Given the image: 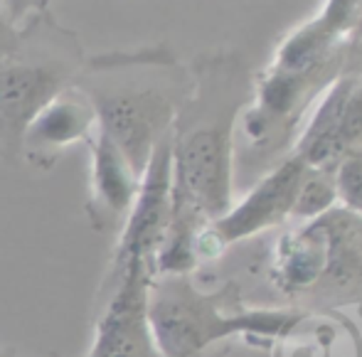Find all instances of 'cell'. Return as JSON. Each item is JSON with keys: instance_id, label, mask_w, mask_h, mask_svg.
<instances>
[{"instance_id": "1", "label": "cell", "mask_w": 362, "mask_h": 357, "mask_svg": "<svg viewBox=\"0 0 362 357\" xmlns=\"http://www.w3.org/2000/svg\"><path fill=\"white\" fill-rule=\"evenodd\" d=\"M190 74L170 129V207L215 222L234 202L237 119L252 91L234 54L197 57Z\"/></svg>"}, {"instance_id": "2", "label": "cell", "mask_w": 362, "mask_h": 357, "mask_svg": "<svg viewBox=\"0 0 362 357\" xmlns=\"http://www.w3.org/2000/svg\"><path fill=\"white\" fill-rule=\"evenodd\" d=\"M89 99L96 129L144 175L156 146L170 134L192 86L190 67L170 45L91 54L74 84Z\"/></svg>"}, {"instance_id": "3", "label": "cell", "mask_w": 362, "mask_h": 357, "mask_svg": "<svg viewBox=\"0 0 362 357\" xmlns=\"http://www.w3.org/2000/svg\"><path fill=\"white\" fill-rule=\"evenodd\" d=\"M227 291H205L192 276H153L148 325L160 357H202L229 338L269 348L298 315V308H244Z\"/></svg>"}, {"instance_id": "4", "label": "cell", "mask_w": 362, "mask_h": 357, "mask_svg": "<svg viewBox=\"0 0 362 357\" xmlns=\"http://www.w3.org/2000/svg\"><path fill=\"white\" fill-rule=\"evenodd\" d=\"M84 62L81 37L49 8L20 25L18 42L0 59V158L5 163H23L25 129L74 84Z\"/></svg>"}, {"instance_id": "5", "label": "cell", "mask_w": 362, "mask_h": 357, "mask_svg": "<svg viewBox=\"0 0 362 357\" xmlns=\"http://www.w3.org/2000/svg\"><path fill=\"white\" fill-rule=\"evenodd\" d=\"M269 279L286 295H320L362 281V217L333 207L276 239Z\"/></svg>"}, {"instance_id": "6", "label": "cell", "mask_w": 362, "mask_h": 357, "mask_svg": "<svg viewBox=\"0 0 362 357\" xmlns=\"http://www.w3.org/2000/svg\"><path fill=\"white\" fill-rule=\"evenodd\" d=\"M153 269L129 264L106 271L99 288L101 310L86 357H160L148 325V288Z\"/></svg>"}, {"instance_id": "7", "label": "cell", "mask_w": 362, "mask_h": 357, "mask_svg": "<svg viewBox=\"0 0 362 357\" xmlns=\"http://www.w3.org/2000/svg\"><path fill=\"white\" fill-rule=\"evenodd\" d=\"M303 172L305 163L288 153L267 175L259 177L247 195L234 200L222 217L210 222L202 237V262L219 257L234 244H242L288 222Z\"/></svg>"}, {"instance_id": "8", "label": "cell", "mask_w": 362, "mask_h": 357, "mask_svg": "<svg viewBox=\"0 0 362 357\" xmlns=\"http://www.w3.org/2000/svg\"><path fill=\"white\" fill-rule=\"evenodd\" d=\"M362 146V59H355L310 109L291 153L308 168L333 170L348 151Z\"/></svg>"}, {"instance_id": "9", "label": "cell", "mask_w": 362, "mask_h": 357, "mask_svg": "<svg viewBox=\"0 0 362 357\" xmlns=\"http://www.w3.org/2000/svg\"><path fill=\"white\" fill-rule=\"evenodd\" d=\"M170 134H168L156 146L141 175L136 202L121 232L116 234V249L109 271L124 269L129 264H146L156 274V257L170 219Z\"/></svg>"}, {"instance_id": "10", "label": "cell", "mask_w": 362, "mask_h": 357, "mask_svg": "<svg viewBox=\"0 0 362 357\" xmlns=\"http://www.w3.org/2000/svg\"><path fill=\"white\" fill-rule=\"evenodd\" d=\"M89 195L84 214L99 234H119L139 195L141 175L99 129L89 141Z\"/></svg>"}, {"instance_id": "11", "label": "cell", "mask_w": 362, "mask_h": 357, "mask_svg": "<svg viewBox=\"0 0 362 357\" xmlns=\"http://www.w3.org/2000/svg\"><path fill=\"white\" fill-rule=\"evenodd\" d=\"M96 131V114L89 99L76 86L54 96L25 129L23 163L35 170H49L62 151L74 143H86Z\"/></svg>"}, {"instance_id": "12", "label": "cell", "mask_w": 362, "mask_h": 357, "mask_svg": "<svg viewBox=\"0 0 362 357\" xmlns=\"http://www.w3.org/2000/svg\"><path fill=\"white\" fill-rule=\"evenodd\" d=\"M276 357H362L360 330L343 315L300 310L272 345Z\"/></svg>"}, {"instance_id": "13", "label": "cell", "mask_w": 362, "mask_h": 357, "mask_svg": "<svg viewBox=\"0 0 362 357\" xmlns=\"http://www.w3.org/2000/svg\"><path fill=\"white\" fill-rule=\"evenodd\" d=\"M338 207V192H335L333 170H323V168H308L300 177L298 192H296L293 210L291 219L293 222H310V219L323 217Z\"/></svg>"}, {"instance_id": "14", "label": "cell", "mask_w": 362, "mask_h": 357, "mask_svg": "<svg viewBox=\"0 0 362 357\" xmlns=\"http://www.w3.org/2000/svg\"><path fill=\"white\" fill-rule=\"evenodd\" d=\"M338 205L362 217V146L348 151L333 165Z\"/></svg>"}, {"instance_id": "15", "label": "cell", "mask_w": 362, "mask_h": 357, "mask_svg": "<svg viewBox=\"0 0 362 357\" xmlns=\"http://www.w3.org/2000/svg\"><path fill=\"white\" fill-rule=\"evenodd\" d=\"M47 8H49V0H0V10H3V15L15 28H20L30 15Z\"/></svg>"}, {"instance_id": "16", "label": "cell", "mask_w": 362, "mask_h": 357, "mask_svg": "<svg viewBox=\"0 0 362 357\" xmlns=\"http://www.w3.org/2000/svg\"><path fill=\"white\" fill-rule=\"evenodd\" d=\"M15 42H18V28H15L3 15V10H0V59L15 47Z\"/></svg>"}, {"instance_id": "17", "label": "cell", "mask_w": 362, "mask_h": 357, "mask_svg": "<svg viewBox=\"0 0 362 357\" xmlns=\"http://www.w3.org/2000/svg\"><path fill=\"white\" fill-rule=\"evenodd\" d=\"M358 42H362V18H360V28H358Z\"/></svg>"}]
</instances>
